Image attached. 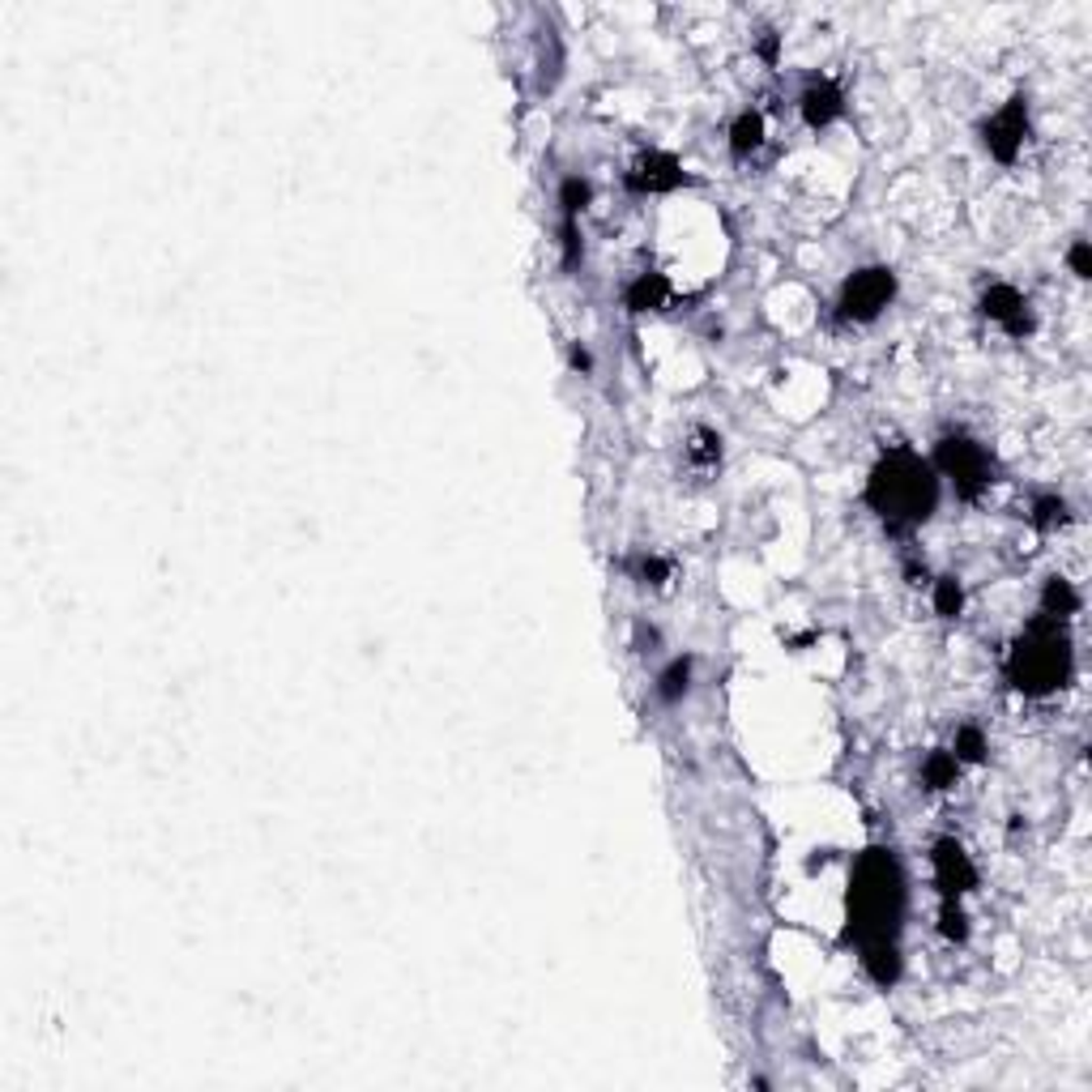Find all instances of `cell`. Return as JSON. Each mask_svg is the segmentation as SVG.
Masks as SVG:
<instances>
[{
	"mask_svg": "<svg viewBox=\"0 0 1092 1092\" xmlns=\"http://www.w3.org/2000/svg\"><path fill=\"white\" fill-rule=\"evenodd\" d=\"M900 909H905V879L892 850H866L850 888V939L862 952L896 943Z\"/></svg>",
	"mask_w": 1092,
	"mask_h": 1092,
	"instance_id": "obj_1",
	"label": "cell"
},
{
	"mask_svg": "<svg viewBox=\"0 0 1092 1092\" xmlns=\"http://www.w3.org/2000/svg\"><path fill=\"white\" fill-rule=\"evenodd\" d=\"M935 500H939L935 469L909 449H892L875 465L871 483H866V503L888 525H922L935 512Z\"/></svg>",
	"mask_w": 1092,
	"mask_h": 1092,
	"instance_id": "obj_2",
	"label": "cell"
},
{
	"mask_svg": "<svg viewBox=\"0 0 1092 1092\" xmlns=\"http://www.w3.org/2000/svg\"><path fill=\"white\" fill-rule=\"evenodd\" d=\"M1007 675H1012V683L1025 696H1050V691H1059L1071 678V640L1063 632V619L1041 615L1028 628V636L1016 644L1012 662H1007Z\"/></svg>",
	"mask_w": 1092,
	"mask_h": 1092,
	"instance_id": "obj_3",
	"label": "cell"
},
{
	"mask_svg": "<svg viewBox=\"0 0 1092 1092\" xmlns=\"http://www.w3.org/2000/svg\"><path fill=\"white\" fill-rule=\"evenodd\" d=\"M939 465H943V474L952 478L965 500L982 496L990 487V457L982 453V444H973L965 436H947L939 444Z\"/></svg>",
	"mask_w": 1092,
	"mask_h": 1092,
	"instance_id": "obj_4",
	"label": "cell"
},
{
	"mask_svg": "<svg viewBox=\"0 0 1092 1092\" xmlns=\"http://www.w3.org/2000/svg\"><path fill=\"white\" fill-rule=\"evenodd\" d=\"M892 295H896V278H892V269H858L850 282H845L841 290V308L850 321H875L879 312L892 303Z\"/></svg>",
	"mask_w": 1092,
	"mask_h": 1092,
	"instance_id": "obj_5",
	"label": "cell"
},
{
	"mask_svg": "<svg viewBox=\"0 0 1092 1092\" xmlns=\"http://www.w3.org/2000/svg\"><path fill=\"white\" fill-rule=\"evenodd\" d=\"M1025 137H1028V108H1025V99H1012L1003 111H994L990 120H985V128H982L985 150H990L999 162H1012L1020 154V146H1025Z\"/></svg>",
	"mask_w": 1092,
	"mask_h": 1092,
	"instance_id": "obj_6",
	"label": "cell"
},
{
	"mask_svg": "<svg viewBox=\"0 0 1092 1092\" xmlns=\"http://www.w3.org/2000/svg\"><path fill=\"white\" fill-rule=\"evenodd\" d=\"M931 862H935V879H939V888H943V900H956L960 892H969L973 884H978V871H973V862H969L965 845L952 841V837H943V841L935 845Z\"/></svg>",
	"mask_w": 1092,
	"mask_h": 1092,
	"instance_id": "obj_7",
	"label": "cell"
},
{
	"mask_svg": "<svg viewBox=\"0 0 1092 1092\" xmlns=\"http://www.w3.org/2000/svg\"><path fill=\"white\" fill-rule=\"evenodd\" d=\"M982 312L990 316V321H999L1007 333L1012 337H1025L1028 328H1032V312H1028V299L1020 295L1016 286H1007V282H999V286H990L985 290V299H982Z\"/></svg>",
	"mask_w": 1092,
	"mask_h": 1092,
	"instance_id": "obj_8",
	"label": "cell"
},
{
	"mask_svg": "<svg viewBox=\"0 0 1092 1092\" xmlns=\"http://www.w3.org/2000/svg\"><path fill=\"white\" fill-rule=\"evenodd\" d=\"M628 184L636 193H671V188L687 184V175L671 154H640L636 167L628 171Z\"/></svg>",
	"mask_w": 1092,
	"mask_h": 1092,
	"instance_id": "obj_9",
	"label": "cell"
},
{
	"mask_svg": "<svg viewBox=\"0 0 1092 1092\" xmlns=\"http://www.w3.org/2000/svg\"><path fill=\"white\" fill-rule=\"evenodd\" d=\"M798 108H803V120L811 128H824V124H832L845 111V99H841L837 81L819 77V81H811V86L803 90V103H798Z\"/></svg>",
	"mask_w": 1092,
	"mask_h": 1092,
	"instance_id": "obj_10",
	"label": "cell"
},
{
	"mask_svg": "<svg viewBox=\"0 0 1092 1092\" xmlns=\"http://www.w3.org/2000/svg\"><path fill=\"white\" fill-rule=\"evenodd\" d=\"M666 295H671V286H666V278H662V274H640V278L628 286V308H632V312L662 308Z\"/></svg>",
	"mask_w": 1092,
	"mask_h": 1092,
	"instance_id": "obj_11",
	"label": "cell"
},
{
	"mask_svg": "<svg viewBox=\"0 0 1092 1092\" xmlns=\"http://www.w3.org/2000/svg\"><path fill=\"white\" fill-rule=\"evenodd\" d=\"M687 687H691V657H675V662L662 671V678H657V696H662L666 704H675V700L687 696Z\"/></svg>",
	"mask_w": 1092,
	"mask_h": 1092,
	"instance_id": "obj_12",
	"label": "cell"
},
{
	"mask_svg": "<svg viewBox=\"0 0 1092 1092\" xmlns=\"http://www.w3.org/2000/svg\"><path fill=\"white\" fill-rule=\"evenodd\" d=\"M760 141H764V120H760L756 111H743L730 128V150L738 158H747L751 150H760Z\"/></svg>",
	"mask_w": 1092,
	"mask_h": 1092,
	"instance_id": "obj_13",
	"label": "cell"
},
{
	"mask_svg": "<svg viewBox=\"0 0 1092 1092\" xmlns=\"http://www.w3.org/2000/svg\"><path fill=\"white\" fill-rule=\"evenodd\" d=\"M956 777H960V760L952 756V751H935V756L922 764L926 790H947V785H956Z\"/></svg>",
	"mask_w": 1092,
	"mask_h": 1092,
	"instance_id": "obj_14",
	"label": "cell"
},
{
	"mask_svg": "<svg viewBox=\"0 0 1092 1092\" xmlns=\"http://www.w3.org/2000/svg\"><path fill=\"white\" fill-rule=\"evenodd\" d=\"M1075 606H1079V593H1075L1063 577H1054V581L1046 585V593H1041V615H1050V619L1075 615Z\"/></svg>",
	"mask_w": 1092,
	"mask_h": 1092,
	"instance_id": "obj_15",
	"label": "cell"
},
{
	"mask_svg": "<svg viewBox=\"0 0 1092 1092\" xmlns=\"http://www.w3.org/2000/svg\"><path fill=\"white\" fill-rule=\"evenodd\" d=\"M590 197H593V188H590V180H581V175H572V180H563V188H559V205H563V222H577V214L585 205H590Z\"/></svg>",
	"mask_w": 1092,
	"mask_h": 1092,
	"instance_id": "obj_16",
	"label": "cell"
},
{
	"mask_svg": "<svg viewBox=\"0 0 1092 1092\" xmlns=\"http://www.w3.org/2000/svg\"><path fill=\"white\" fill-rule=\"evenodd\" d=\"M960 606H965V593H960L956 577H939V581H935V610H939L943 619H956Z\"/></svg>",
	"mask_w": 1092,
	"mask_h": 1092,
	"instance_id": "obj_17",
	"label": "cell"
},
{
	"mask_svg": "<svg viewBox=\"0 0 1092 1092\" xmlns=\"http://www.w3.org/2000/svg\"><path fill=\"white\" fill-rule=\"evenodd\" d=\"M1063 521H1067V503L1059 496H1046V500L1032 503V525H1037V530H1054V525H1063Z\"/></svg>",
	"mask_w": 1092,
	"mask_h": 1092,
	"instance_id": "obj_18",
	"label": "cell"
},
{
	"mask_svg": "<svg viewBox=\"0 0 1092 1092\" xmlns=\"http://www.w3.org/2000/svg\"><path fill=\"white\" fill-rule=\"evenodd\" d=\"M956 760H969V764H978V760L985 756V738H982V730H973V725H965V730L956 734V751H952Z\"/></svg>",
	"mask_w": 1092,
	"mask_h": 1092,
	"instance_id": "obj_19",
	"label": "cell"
},
{
	"mask_svg": "<svg viewBox=\"0 0 1092 1092\" xmlns=\"http://www.w3.org/2000/svg\"><path fill=\"white\" fill-rule=\"evenodd\" d=\"M939 931H943L947 939H965V935H969L965 913H960L956 900H943V926H939Z\"/></svg>",
	"mask_w": 1092,
	"mask_h": 1092,
	"instance_id": "obj_20",
	"label": "cell"
},
{
	"mask_svg": "<svg viewBox=\"0 0 1092 1092\" xmlns=\"http://www.w3.org/2000/svg\"><path fill=\"white\" fill-rule=\"evenodd\" d=\"M691 457H696V461H704V465H709V461H718V457H721V440L713 436V431H700V436H696V449H691Z\"/></svg>",
	"mask_w": 1092,
	"mask_h": 1092,
	"instance_id": "obj_21",
	"label": "cell"
},
{
	"mask_svg": "<svg viewBox=\"0 0 1092 1092\" xmlns=\"http://www.w3.org/2000/svg\"><path fill=\"white\" fill-rule=\"evenodd\" d=\"M666 572H671V568H666L662 559H649V555L640 559V581H644V585H662V581H666Z\"/></svg>",
	"mask_w": 1092,
	"mask_h": 1092,
	"instance_id": "obj_22",
	"label": "cell"
},
{
	"mask_svg": "<svg viewBox=\"0 0 1092 1092\" xmlns=\"http://www.w3.org/2000/svg\"><path fill=\"white\" fill-rule=\"evenodd\" d=\"M1067 261H1071L1075 278H1088V274H1092V261H1088V243H1084V240L1075 243V248H1071V256H1067Z\"/></svg>",
	"mask_w": 1092,
	"mask_h": 1092,
	"instance_id": "obj_23",
	"label": "cell"
}]
</instances>
